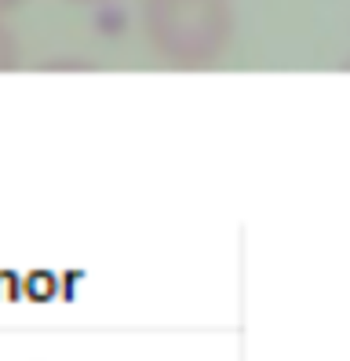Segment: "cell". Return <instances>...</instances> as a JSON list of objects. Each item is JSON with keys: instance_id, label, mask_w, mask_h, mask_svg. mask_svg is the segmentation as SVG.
<instances>
[{"instance_id": "obj_1", "label": "cell", "mask_w": 350, "mask_h": 361, "mask_svg": "<svg viewBox=\"0 0 350 361\" xmlns=\"http://www.w3.org/2000/svg\"><path fill=\"white\" fill-rule=\"evenodd\" d=\"M0 4H4V0H0Z\"/></svg>"}]
</instances>
